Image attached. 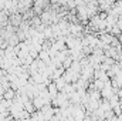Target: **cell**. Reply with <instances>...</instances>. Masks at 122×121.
Segmentation results:
<instances>
[{"label": "cell", "mask_w": 122, "mask_h": 121, "mask_svg": "<svg viewBox=\"0 0 122 121\" xmlns=\"http://www.w3.org/2000/svg\"><path fill=\"white\" fill-rule=\"evenodd\" d=\"M10 24H13V26H16V27H19V26L21 24V16H20L19 11L10 14Z\"/></svg>", "instance_id": "cell-1"}, {"label": "cell", "mask_w": 122, "mask_h": 121, "mask_svg": "<svg viewBox=\"0 0 122 121\" xmlns=\"http://www.w3.org/2000/svg\"><path fill=\"white\" fill-rule=\"evenodd\" d=\"M47 88H48V93L51 94V97L54 98V97H57L58 95V93H60V90L57 88V86H56V83L54 81H51L48 86H47Z\"/></svg>", "instance_id": "cell-2"}, {"label": "cell", "mask_w": 122, "mask_h": 121, "mask_svg": "<svg viewBox=\"0 0 122 121\" xmlns=\"http://www.w3.org/2000/svg\"><path fill=\"white\" fill-rule=\"evenodd\" d=\"M53 81L56 83L57 88H58L60 91H61V90H64V87L67 86V81H65V78H64L62 76H61V77H58V78H56V80H53Z\"/></svg>", "instance_id": "cell-3"}, {"label": "cell", "mask_w": 122, "mask_h": 121, "mask_svg": "<svg viewBox=\"0 0 122 121\" xmlns=\"http://www.w3.org/2000/svg\"><path fill=\"white\" fill-rule=\"evenodd\" d=\"M4 7H6V0H0V11L4 10Z\"/></svg>", "instance_id": "cell-4"}, {"label": "cell", "mask_w": 122, "mask_h": 121, "mask_svg": "<svg viewBox=\"0 0 122 121\" xmlns=\"http://www.w3.org/2000/svg\"><path fill=\"white\" fill-rule=\"evenodd\" d=\"M3 98H4V95H3V94H0V103L3 101Z\"/></svg>", "instance_id": "cell-5"}]
</instances>
